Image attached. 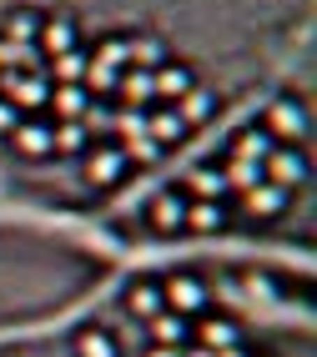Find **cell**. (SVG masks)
Instances as JSON below:
<instances>
[{
  "mask_svg": "<svg viewBox=\"0 0 317 357\" xmlns=\"http://www.w3.org/2000/svg\"><path fill=\"white\" fill-rule=\"evenodd\" d=\"M0 96H6L20 116L26 111H45L51 101V81H45V70H0Z\"/></svg>",
  "mask_w": 317,
  "mask_h": 357,
  "instance_id": "obj_1",
  "label": "cell"
},
{
  "mask_svg": "<svg viewBox=\"0 0 317 357\" xmlns=\"http://www.w3.org/2000/svg\"><path fill=\"white\" fill-rule=\"evenodd\" d=\"M161 302H166V312H177V317H202L207 302H212V287L197 272H172L161 282Z\"/></svg>",
  "mask_w": 317,
  "mask_h": 357,
  "instance_id": "obj_2",
  "label": "cell"
},
{
  "mask_svg": "<svg viewBox=\"0 0 317 357\" xmlns=\"http://www.w3.org/2000/svg\"><path fill=\"white\" fill-rule=\"evenodd\" d=\"M262 131H267L272 146H297V141L307 136V106H302L297 96L272 101V111L262 116Z\"/></svg>",
  "mask_w": 317,
  "mask_h": 357,
  "instance_id": "obj_3",
  "label": "cell"
},
{
  "mask_svg": "<svg viewBox=\"0 0 317 357\" xmlns=\"http://www.w3.org/2000/svg\"><path fill=\"white\" fill-rule=\"evenodd\" d=\"M262 181L282 186V192H297V186L307 181V156L297 146H272L262 156Z\"/></svg>",
  "mask_w": 317,
  "mask_h": 357,
  "instance_id": "obj_4",
  "label": "cell"
},
{
  "mask_svg": "<svg viewBox=\"0 0 317 357\" xmlns=\"http://www.w3.org/2000/svg\"><path fill=\"white\" fill-rule=\"evenodd\" d=\"M131 172V161H126V146H91L86 151V181L91 186H101V192H111V186H121Z\"/></svg>",
  "mask_w": 317,
  "mask_h": 357,
  "instance_id": "obj_5",
  "label": "cell"
},
{
  "mask_svg": "<svg viewBox=\"0 0 317 357\" xmlns=\"http://www.w3.org/2000/svg\"><path fill=\"white\" fill-rule=\"evenodd\" d=\"M36 45L45 51V61H56V56H66V51H81V26H76V15H71V10H51V15L40 20Z\"/></svg>",
  "mask_w": 317,
  "mask_h": 357,
  "instance_id": "obj_6",
  "label": "cell"
},
{
  "mask_svg": "<svg viewBox=\"0 0 317 357\" xmlns=\"http://www.w3.org/2000/svg\"><path fill=\"white\" fill-rule=\"evenodd\" d=\"M146 227L156 236H177L186 231V192H161L146 202Z\"/></svg>",
  "mask_w": 317,
  "mask_h": 357,
  "instance_id": "obj_7",
  "label": "cell"
},
{
  "mask_svg": "<svg viewBox=\"0 0 317 357\" xmlns=\"http://www.w3.org/2000/svg\"><path fill=\"white\" fill-rule=\"evenodd\" d=\"M191 86H197V70L182 66V61H166V66L152 70V96H156V106H177Z\"/></svg>",
  "mask_w": 317,
  "mask_h": 357,
  "instance_id": "obj_8",
  "label": "cell"
},
{
  "mask_svg": "<svg viewBox=\"0 0 317 357\" xmlns=\"http://www.w3.org/2000/svg\"><path fill=\"white\" fill-rule=\"evenodd\" d=\"M146 136H152L161 151H172L191 136V126L177 116V106H146Z\"/></svg>",
  "mask_w": 317,
  "mask_h": 357,
  "instance_id": "obj_9",
  "label": "cell"
},
{
  "mask_svg": "<svg viewBox=\"0 0 317 357\" xmlns=\"http://www.w3.org/2000/svg\"><path fill=\"white\" fill-rule=\"evenodd\" d=\"M10 141H15V151L31 156V161L56 156V126H51V121H20V126L10 131Z\"/></svg>",
  "mask_w": 317,
  "mask_h": 357,
  "instance_id": "obj_10",
  "label": "cell"
},
{
  "mask_svg": "<svg viewBox=\"0 0 317 357\" xmlns=\"http://www.w3.org/2000/svg\"><path fill=\"white\" fill-rule=\"evenodd\" d=\"M287 202H292V192H282V186H272V181H257V186H247V192H242V206H247V217H257V222L282 217Z\"/></svg>",
  "mask_w": 317,
  "mask_h": 357,
  "instance_id": "obj_11",
  "label": "cell"
},
{
  "mask_svg": "<svg viewBox=\"0 0 317 357\" xmlns=\"http://www.w3.org/2000/svg\"><path fill=\"white\" fill-rule=\"evenodd\" d=\"M146 332H152V347H186L191 342V317H177V312H161L146 317Z\"/></svg>",
  "mask_w": 317,
  "mask_h": 357,
  "instance_id": "obj_12",
  "label": "cell"
},
{
  "mask_svg": "<svg viewBox=\"0 0 317 357\" xmlns=\"http://www.w3.org/2000/svg\"><path fill=\"white\" fill-rule=\"evenodd\" d=\"M116 96H121V106H126V111H146V106H156V96H152V70L126 66V70H121V81H116Z\"/></svg>",
  "mask_w": 317,
  "mask_h": 357,
  "instance_id": "obj_13",
  "label": "cell"
},
{
  "mask_svg": "<svg viewBox=\"0 0 317 357\" xmlns=\"http://www.w3.org/2000/svg\"><path fill=\"white\" fill-rule=\"evenodd\" d=\"M177 116H182V121H186L191 131H197L202 121H212V116H216V91H207V86L197 81V86H191L186 96L177 101Z\"/></svg>",
  "mask_w": 317,
  "mask_h": 357,
  "instance_id": "obj_14",
  "label": "cell"
},
{
  "mask_svg": "<svg viewBox=\"0 0 317 357\" xmlns=\"http://www.w3.org/2000/svg\"><path fill=\"white\" fill-rule=\"evenodd\" d=\"M186 197H191V202H227V176H222V166H197V172L186 176Z\"/></svg>",
  "mask_w": 317,
  "mask_h": 357,
  "instance_id": "obj_15",
  "label": "cell"
},
{
  "mask_svg": "<svg viewBox=\"0 0 317 357\" xmlns=\"http://www.w3.org/2000/svg\"><path fill=\"white\" fill-rule=\"evenodd\" d=\"M40 20H45V10H36V6H15V10L6 15V40H10V45H36Z\"/></svg>",
  "mask_w": 317,
  "mask_h": 357,
  "instance_id": "obj_16",
  "label": "cell"
},
{
  "mask_svg": "<svg viewBox=\"0 0 317 357\" xmlns=\"http://www.w3.org/2000/svg\"><path fill=\"white\" fill-rule=\"evenodd\" d=\"M45 106L56 111V121H81L91 111V96H86V86H51V101Z\"/></svg>",
  "mask_w": 317,
  "mask_h": 357,
  "instance_id": "obj_17",
  "label": "cell"
},
{
  "mask_svg": "<svg viewBox=\"0 0 317 357\" xmlns=\"http://www.w3.org/2000/svg\"><path fill=\"white\" fill-rule=\"evenodd\" d=\"M227 202H191L186 197V231H222L227 227Z\"/></svg>",
  "mask_w": 317,
  "mask_h": 357,
  "instance_id": "obj_18",
  "label": "cell"
},
{
  "mask_svg": "<svg viewBox=\"0 0 317 357\" xmlns=\"http://www.w3.org/2000/svg\"><path fill=\"white\" fill-rule=\"evenodd\" d=\"M197 342H202V347H212V352H227V347H237V342H242V327H237L232 317H207V322L197 327Z\"/></svg>",
  "mask_w": 317,
  "mask_h": 357,
  "instance_id": "obj_19",
  "label": "cell"
},
{
  "mask_svg": "<svg viewBox=\"0 0 317 357\" xmlns=\"http://www.w3.org/2000/svg\"><path fill=\"white\" fill-rule=\"evenodd\" d=\"M71 347H76V357H121L116 337L106 327H81L76 337H71Z\"/></svg>",
  "mask_w": 317,
  "mask_h": 357,
  "instance_id": "obj_20",
  "label": "cell"
},
{
  "mask_svg": "<svg viewBox=\"0 0 317 357\" xmlns=\"http://www.w3.org/2000/svg\"><path fill=\"white\" fill-rule=\"evenodd\" d=\"M126 45H131V66H136V70H156V66L172 61V51H166L161 36H136V40H126Z\"/></svg>",
  "mask_w": 317,
  "mask_h": 357,
  "instance_id": "obj_21",
  "label": "cell"
},
{
  "mask_svg": "<svg viewBox=\"0 0 317 357\" xmlns=\"http://www.w3.org/2000/svg\"><path fill=\"white\" fill-rule=\"evenodd\" d=\"M86 66H91L86 51H66V56L51 61V76H45V81H51V86H81L86 81Z\"/></svg>",
  "mask_w": 317,
  "mask_h": 357,
  "instance_id": "obj_22",
  "label": "cell"
},
{
  "mask_svg": "<svg viewBox=\"0 0 317 357\" xmlns=\"http://www.w3.org/2000/svg\"><path fill=\"white\" fill-rule=\"evenodd\" d=\"M161 307H166V302H161V282H136V287L126 292V312L141 317V322H146V317H156Z\"/></svg>",
  "mask_w": 317,
  "mask_h": 357,
  "instance_id": "obj_23",
  "label": "cell"
},
{
  "mask_svg": "<svg viewBox=\"0 0 317 357\" xmlns=\"http://www.w3.org/2000/svg\"><path fill=\"white\" fill-rule=\"evenodd\" d=\"M267 151H272V141H267L262 126H247V131H237V136H232V161H257V166H262Z\"/></svg>",
  "mask_w": 317,
  "mask_h": 357,
  "instance_id": "obj_24",
  "label": "cell"
},
{
  "mask_svg": "<svg viewBox=\"0 0 317 357\" xmlns=\"http://www.w3.org/2000/svg\"><path fill=\"white\" fill-rule=\"evenodd\" d=\"M116 81H121V70H111V66H101V61H91L86 66V96H116Z\"/></svg>",
  "mask_w": 317,
  "mask_h": 357,
  "instance_id": "obj_25",
  "label": "cell"
},
{
  "mask_svg": "<svg viewBox=\"0 0 317 357\" xmlns=\"http://www.w3.org/2000/svg\"><path fill=\"white\" fill-rule=\"evenodd\" d=\"M91 61H101V66H111V70H126V66H131V45H126V36H106L101 45H96Z\"/></svg>",
  "mask_w": 317,
  "mask_h": 357,
  "instance_id": "obj_26",
  "label": "cell"
},
{
  "mask_svg": "<svg viewBox=\"0 0 317 357\" xmlns=\"http://www.w3.org/2000/svg\"><path fill=\"white\" fill-rule=\"evenodd\" d=\"M51 126H56V151L61 156L86 151V121H51Z\"/></svg>",
  "mask_w": 317,
  "mask_h": 357,
  "instance_id": "obj_27",
  "label": "cell"
},
{
  "mask_svg": "<svg viewBox=\"0 0 317 357\" xmlns=\"http://www.w3.org/2000/svg\"><path fill=\"white\" fill-rule=\"evenodd\" d=\"M222 176H227V192H232V186H237V192H247V186L262 181V166H257V161H227Z\"/></svg>",
  "mask_w": 317,
  "mask_h": 357,
  "instance_id": "obj_28",
  "label": "cell"
},
{
  "mask_svg": "<svg viewBox=\"0 0 317 357\" xmlns=\"http://www.w3.org/2000/svg\"><path fill=\"white\" fill-rule=\"evenodd\" d=\"M121 131H126V141L146 136V111H121Z\"/></svg>",
  "mask_w": 317,
  "mask_h": 357,
  "instance_id": "obj_29",
  "label": "cell"
},
{
  "mask_svg": "<svg viewBox=\"0 0 317 357\" xmlns=\"http://www.w3.org/2000/svg\"><path fill=\"white\" fill-rule=\"evenodd\" d=\"M20 121H26V116H20V111H15V106H10L6 96H0V131H15Z\"/></svg>",
  "mask_w": 317,
  "mask_h": 357,
  "instance_id": "obj_30",
  "label": "cell"
},
{
  "mask_svg": "<svg viewBox=\"0 0 317 357\" xmlns=\"http://www.w3.org/2000/svg\"><path fill=\"white\" fill-rule=\"evenodd\" d=\"M146 357H182V347H146Z\"/></svg>",
  "mask_w": 317,
  "mask_h": 357,
  "instance_id": "obj_31",
  "label": "cell"
},
{
  "mask_svg": "<svg viewBox=\"0 0 317 357\" xmlns=\"http://www.w3.org/2000/svg\"><path fill=\"white\" fill-rule=\"evenodd\" d=\"M182 357H216V352H212V347H202V342H197V347H182Z\"/></svg>",
  "mask_w": 317,
  "mask_h": 357,
  "instance_id": "obj_32",
  "label": "cell"
}]
</instances>
